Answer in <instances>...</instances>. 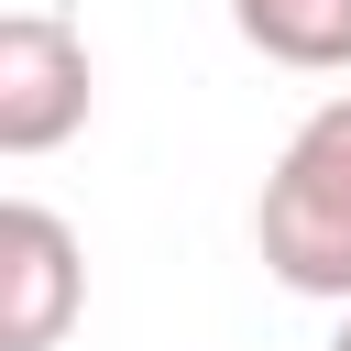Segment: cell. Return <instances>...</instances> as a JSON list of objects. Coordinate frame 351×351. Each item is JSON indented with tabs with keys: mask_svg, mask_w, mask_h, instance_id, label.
I'll return each mask as SVG.
<instances>
[{
	"mask_svg": "<svg viewBox=\"0 0 351 351\" xmlns=\"http://www.w3.org/2000/svg\"><path fill=\"white\" fill-rule=\"evenodd\" d=\"M252 241H263V274L285 296L351 307V88L285 132V154L252 197Z\"/></svg>",
	"mask_w": 351,
	"mask_h": 351,
	"instance_id": "cell-1",
	"label": "cell"
},
{
	"mask_svg": "<svg viewBox=\"0 0 351 351\" xmlns=\"http://www.w3.org/2000/svg\"><path fill=\"white\" fill-rule=\"evenodd\" d=\"M88 44L55 11H11L0 22V154H55L66 132H88Z\"/></svg>",
	"mask_w": 351,
	"mask_h": 351,
	"instance_id": "cell-2",
	"label": "cell"
},
{
	"mask_svg": "<svg viewBox=\"0 0 351 351\" xmlns=\"http://www.w3.org/2000/svg\"><path fill=\"white\" fill-rule=\"evenodd\" d=\"M88 307V263H77V230L44 208V197H11L0 208V351H55Z\"/></svg>",
	"mask_w": 351,
	"mask_h": 351,
	"instance_id": "cell-3",
	"label": "cell"
},
{
	"mask_svg": "<svg viewBox=\"0 0 351 351\" xmlns=\"http://www.w3.org/2000/svg\"><path fill=\"white\" fill-rule=\"evenodd\" d=\"M230 33L263 66H296V77H340L351 66V0H230Z\"/></svg>",
	"mask_w": 351,
	"mask_h": 351,
	"instance_id": "cell-4",
	"label": "cell"
},
{
	"mask_svg": "<svg viewBox=\"0 0 351 351\" xmlns=\"http://www.w3.org/2000/svg\"><path fill=\"white\" fill-rule=\"evenodd\" d=\"M329 351H351V307H340V340H329Z\"/></svg>",
	"mask_w": 351,
	"mask_h": 351,
	"instance_id": "cell-5",
	"label": "cell"
}]
</instances>
